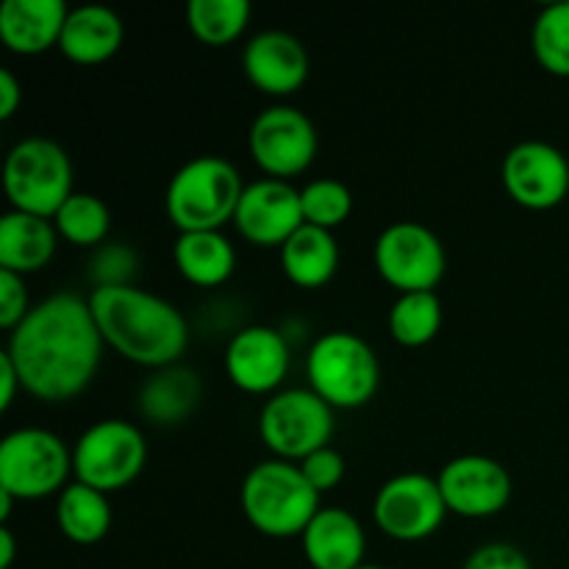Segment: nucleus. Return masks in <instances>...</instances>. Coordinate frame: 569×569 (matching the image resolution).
<instances>
[{
  "label": "nucleus",
  "mask_w": 569,
  "mask_h": 569,
  "mask_svg": "<svg viewBox=\"0 0 569 569\" xmlns=\"http://www.w3.org/2000/svg\"><path fill=\"white\" fill-rule=\"evenodd\" d=\"M103 345L89 300L56 292L28 311L3 353L20 372L22 392L44 403H67L92 383Z\"/></svg>",
  "instance_id": "1"
},
{
  "label": "nucleus",
  "mask_w": 569,
  "mask_h": 569,
  "mask_svg": "<svg viewBox=\"0 0 569 569\" xmlns=\"http://www.w3.org/2000/svg\"><path fill=\"white\" fill-rule=\"evenodd\" d=\"M148 465V442L133 422L111 417L98 420L72 445L76 481L98 492H120L142 476Z\"/></svg>",
  "instance_id": "8"
},
{
  "label": "nucleus",
  "mask_w": 569,
  "mask_h": 569,
  "mask_svg": "<svg viewBox=\"0 0 569 569\" xmlns=\"http://www.w3.org/2000/svg\"><path fill=\"white\" fill-rule=\"evenodd\" d=\"M242 67L248 81L259 92L272 98H287L295 94L306 83L311 70L309 53L303 42L289 31H261L244 44Z\"/></svg>",
  "instance_id": "17"
},
{
  "label": "nucleus",
  "mask_w": 569,
  "mask_h": 569,
  "mask_svg": "<svg viewBox=\"0 0 569 569\" xmlns=\"http://www.w3.org/2000/svg\"><path fill=\"white\" fill-rule=\"evenodd\" d=\"M376 270L389 287L403 292H433L448 272V253L437 233L415 220L383 228L376 239Z\"/></svg>",
  "instance_id": "10"
},
{
  "label": "nucleus",
  "mask_w": 569,
  "mask_h": 569,
  "mask_svg": "<svg viewBox=\"0 0 569 569\" xmlns=\"http://www.w3.org/2000/svg\"><path fill=\"white\" fill-rule=\"evenodd\" d=\"M339 242L333 231L303 226L283 242L281 270L295 287L320 289L337 276Z\"/></svg>",
  "instance_id": "23"
},
{
  "label": "nucleus",
  "mask_w": 569,
  "mask_h": 569,
  "mask_svg": "<svg viewBox=\"0 0 569 569\" xmlns=\"http://www.w3.org/2000/svg\"><path fill=\"white\" fill-rule=\"evenodd\" d=\"M59 244L53 220L9 209L0 217V270L31 276L50 264Z\"/></svg>",
  "instance_id": "21"
},
{
  "label": "nucleus",
  "mask_w": 569,
  "mask_h": 569,
  "mask_svg": "<svg viewBox=\"0 0 569 569\" xmlns=\"http://www.w3.org/2000/svg\"><path fill=\"white\" fill-rule=\"evenodd\" d=\"M3 189L11 209L53 220L72 189L70 153L48 137H26L6 153Z\"/></svg>",
  "instance_id": "6"
},
{
  "label": "nucleus",
  "mask_w": 569,
  "mask_h": 569,
  "mask_svg": "<svg viewBox=\"0 0 569 569\" xmlns=\"http://www.w3.org/2000/svg\"><path fill=\"white\" fill-rule=\"evenodd\" d=\"M17 559V539L9 526H0V569H11Z\"/></svg>",
  "instance_id": "37"
},
{
  "label": "nucleus",
  "mask_w": 569,
  "mask_h": 569,
  "mask_svg": "<svg viewBox=\"0 0 569 569\" xmlns=\"http://www.w3.org/2000/svg\"><path fill=\"white\" fill-rule=\"evenodd\" d=\"M237 231L256 248H283L295 231L306 226L300 189L278 178L248 183L233 217Z\"/></svg>",
  "instance_id": "15"
},
{
  "label": "nucleus",
  "mask_w": 569,
  "mask_h": 569,
  "mask_svg": "<svg viewBox=\"0 0 569 569\" xmlns=\"http://www.w3.org/2000/svg\"><path fill=\"white\" fill-rule=\"evenodd\" d=\"M67 14L64 0H6L0 6V42L17 56L59 48Z\"/></svg>",
  "instance_id": "19"
},
{
  "label": "nucleus",
  "mask_w": 569,
  "mask_h": 569,
  "mask_svg": "<svg viewBox=\"0 0 569 569\" xmlns=\"http://www.w3.org/2000/svg\"><path fill=\"white\" fill-rule=\"evenodd\" d=\"M250 156L256 164L278 181L300 176L317 159V128L306 111L295 106H270L250 126Z\"/></svg>",
  "instance_id": "12"
},
{
  "label": "nucleus",
  "mask_w": 569,
  "mask_h": 569,
  "mask_svg": "<svg viewBox=\"0 0 569 569\" xmlns=\"http://www.w3.org/2000/svg\"><path fill=\"white\" fill-rule=\"evenodd\" d=\"M309 389L333 411L361 409L381 387V365L367 339L353 331H328L315 339L306 356Z\"/></svg>",
  "instance_id": "5"
},
{
  "label": "nucleus",
  "mask_w": 569,
  "mask_h": 569,
  "mask_svg": "<svg viewBox=\"0 0 569 569\" xmlns=\"http://www.w3.org/2000/svg\"><path fill=\"white\" fill-rule=\"evenodd\" d=\"M531 50L545 72L569 78V0L539 9L531 28Z\"/></svg>",
  "instance_id": "29"
},
{
  "label": "nucleus",
  "mask_w": 569,
  "mask_h": 569,
  "mask_svg": "<svg viewBox=\"0 0 569 569\" xmlns=\"http://www.w3.org/2000/svg\"><path fill=\"white\" fill-rule=\"evenodd\" d=\"M137 264L139 259L131 248H126L122 242H111V244H103V248L92 256L89 278L94 281V289L128 287V283H133Z\"/></svg>",
  "instance_id": "31"
},
{
  "label": "nucleus",
  "mask_w": 569,
  "mask_h": 569,
  "mask_svg": "<svg viewBox=\"0 0 569 569\" xmlns=\"http://www.w3.org/2000/svg\"><path fill=\"white\" fill-rule=\"evenodd\" d=\"M203 398V383L183 365L156 370L139 389V411L153 426H178L187 420Z\"/></svg>",
  "instance_id": "22"
},
{
  "label": "nucleus",
  "mask_w": 569,
  "mask_h": 569,
  "mask_svg": "<svg viewBox=\"0 0 569 569\" xmlns=\"http://www.w3.org/2000/svg\"><path fill=\"white\" fill-rule=\"evenodd\" d=\"M356 569H387V567H378V565H361V567H356Z\"/></svg>",
  "instance_id": "39"
},
{
  "label": "nucleus",
  "mask_w": 569,
  "mask_h": 569,
  "mask_svg": "<svg viewBox=\"0 0 569 569\" xmlns=\"http://www.w3.org/2000/svg\"><path fill=\"white\" fill-rule=\"evenodd\" d=\"M259 437L276 459L300 465L331 445L333 409L311 389H283L261 406Z\"/></svg>",
  "instance_id": "9"
},
{
  "label": "nucleus",
  "mask_w": 569,
  "mask_h": 569,
  "mask_svg": "<svg viewBox=\"0 0 569 569\" xmlns=\"http://www.w3.org/2000/svg\"><path fill=\"white\" fill-rule=\"evenodd\" d=\"M500 181L517 206L528 211H550L565 203L569 194V161L556 144L526 139L506 153Z\"/></svg>",
  "instance_id": "13"
},
{
  "label": "nucleus",
  "mask_w": 569,
  "mask_h": 569,
  "mask_svg": "<svg viewBox=\"0 0 569 569\" xmlns=\"http://www.w3.org/2000/svg\"><path fill=\"white\" fill-rule=\"evenodd\" d=\"M31 309L33 306L28 303L26 278L17 276V272L0 270V328L11 333L26 320Z\"/></svg>",
  "instance_id": "32"
},
{
  "label": "nucleus",
  "mask_w": 569,
  "mask_h": 569,
  "mask_svg": "<svg viewBox=\"0 0 569 569\" xmlns=\"http://www.w3.org/2000/svg\"><path fill=\"white\" fill-rule=\"evenodd\" d=\"M122 39H126V26L120 14L109 6L89 3L70 9L59 50L76 64L92 67L109 61L122 48Z\"/></svg>",
  "instance_id": "20"
},
{
  "label": "nucleus",
  "mask_w": 569,
  "mask_h": 569,
  "mask_svg": "<svg viewBox=\"0 0 569 569\" xmlns=\"http://www.w3.org/2000/svg\"><path fill=\"white\" fill-rule=\"evenodd\" d=\"M461 569H533L528 556L509 542H489L472 550Z\"/></svg>",
  "instance_id": "34"
},
{
  "label": "nucleus",
  "mask_w": 569,
  "mask_h": 569,
  "mask_svg": "<svg viewBox=\"0 0 569 569\" xmlns=\"http://www.w3.org/2000/svg\"><path fill=\"white\" fill-rule=\"evenodd\" d=\"M250 14L248 0H189L187 26L198 42L222 48L242 37Z\"/></svg>",
  "instance_id": "27"
},
{
  "label": "nucleus",
  "mask_w": 569,
  "mask_h": 569,
  "mask_svg": "<svg viewBox=\"0 0 569 569\" xmlns=\"http://www.w3.org/2000/svg\"><path fill=\"white\" fill-rule=\"evenodd\" d=\"M53 226L76 248H98L111 231V211L98 194L72 192L53 214Z\"/></svg>",
  "instance_id": "28"
},
{
  "label": "nucleus",
  "mask_w": 569,
  "mask_h": 569,
  "mask_svg": "<svg viewBox=\"0 0 569 569\" xmlns=\"http://www.w3.org/2000/svg\"><path fill=\"white\" fill-rule=\"evenodd\" d=\"M289 342L270 326H248L226 348V372L248 395H276L289 372Z\"/></svg>",
  "instance_id": "16"
},
{
  "label": "nucleus",
  "mask_w": 569,
  "mask_h": 569,
  "mask_svg": "<svg viewBox=\"0 0 569 569\" xmlns=\"http://www.w3.org/2000/svg\"><path fill=\"white\" fill-rule=\"evenodd\" d=\"M70 476H76L72 450L48 428H17L0 442V489L17 500L59 498Z\"/></svg>",
  "instance_id": "7"
},
{
  "label": "nucleus",
  "mask_w": 569,
  "mask_h": 569,
  "mask_svg": "<svg viewBox=\"0 0 569 569\" xmlns=\"http://www.w3.org/2000/svg\"><path fill=\"white\" fill-rule=\"evenodd\" d=\"M445 311L437 292H403L389 309V333L403 348H422L433 342L442 328Z\"/></svg>",
  "instance_id": "26"
},
{
  "label": "nucleus",
  "mask_w": 569,
  "mask_h": 569,
  "mask_svg": "<svg viewBox=\"0 0 569 569\" xmlns=\"http://www.w3.org/2000/svg\"><path fill=\"white\" fill-rule=\"evenodd\" d=\"M303 556L315 569H356L365 565L367 533L356 515L339 506L317 511L300 537Z\"/></svg>",
  "instance_id": "18"
},
{
  "label": "nucleus",
  "mask_w": 569,
  "mask_h": 569,
  "mask_svg": "<svg viewBox=\"0 0 569 569\" xmlns=\"http://www.w3.org/2000/svg\"><path fill=\"white\" fill-rule=\"evenodd\" d=\"M300 470H303L306 481L311 483V487L317 489L320 495L331 492V489H337L339 483H342L345 478V459L339 450H333L331 445L322 450H317V453H311L309 459L300 461Z\"/></svg>",
  "instance_id": "33"
},
{
  "label": "nucleus",
  "mask_w": 569,
  "mask_h": 569,
  "mask_svg": "<svg viewBox=\"0 0 569 569\" xmlns=\"http://www.w3.org/2000/svg\"><path fill=\"white\" fill-rule=\"evenodd\" d=\"M14 503H17L14 495L0 489V526H9V517H11V509H14Z\"/></svg>",
  "instance_id": "38"
},
{
  "label": "nucleus",
  "mask_w": 569,
  "mask_h": 569,
  "mask_svg": "<svg viewBox=\"0 0 569 569\" xmlns=\"http://www.w3.org/2000/svg\"><path fill=\"white\" fill-rule=\"evenodd\" d=\"M448 515L439 481L422 472L389 478L372 503V520L395 542H422L433 537Z\"/></svg>",
  "instance_id": "11"
},
{
  "label": "nucleus",
  "mask_w": 569,
  "mask_h": 569,
  "mask_svg": "<svg viewBox=\"0 0 569 569\" xmlns=\"http://www.w3.org/2000/svg\"><path fill=\"white\" fill-rule=\"evenodd\" d=\"M22 103V83L17 81L14 72L9 67L0 70V120H9L14 117V111Z\"/></svg>",
  "instance_id": "35"
},
{
  "label": "nucleus",
  "mask_w": 569,
  "mask_h": 569,
  "mask_svg": "<svg viewBox=\"0 0 569 569\" xmlns=\"http://www.w3.org/2000/svg\"><path fill=\"white\" fill-rule=\"evenodd\" d=\"M244 520L270 539L303 537L320 506V492L295 461L267 459L250 467L239 492Z\"/></svg>",
  "instance_id": "3"
},
{
  "label": "nucleus",
  "mask_w": 569,
  "mask_h": 569,
  "mask_svg": "<svg viewBox=\"0 0 569 569\" xmlns=\"http://www.w3.org/2000/svg\"><path fill=\"white\" fill-rule=\"evenodd\" d=\"M450 515L467 520H487L511 503L515 481L500 461L489 456H459L448 461L437 476Z\"/></svg>",
  "instance_id": "14"
},
{
  "label": "nucleus",
  "mask_w": 569,
  "mask_h": 569,
  "mask_svg": "<svg viewBox=\"0 0 569 569\" xmlns=\"http://www.w3.org/2000/svg\"><path fill=\"white\" fill-rule=\"evenodd\" d=\"M300 206L306 226L333 231L353 211V192L337 178H317L300 189Z\"/></svg>",
  "instance_id": "30"
},
{
  "label": "nucleus",
  "mask_w": 569,
  "mask_h": 569,
  "mask_svg": "<svg viewBox=\"0 0 569 569\" xmlns=\"http://www.w3.org/2000/svg\"><path fill=\"white\" fill-rule=\"evenodd\" d=\"M89 309L103 342L126 361L150 370L181 365L189 345V326L170 300L128 283L92 289Z\"/></svg>",
  "instance_id": "2"
},
{
  "label": "nucleus",
  "mask_w": 569,
  "mask_h": 569,
  "mask_svg": "<svg viewBox=\"0 0 569 569\" xmlns=\"http://www.w3.org/2000/svg\"><path fill=\"white\" fill-rule=\"evenodd\" d=\"M248 183L222 156H194L176 170L167 183L164 211L178 233L222 231L233 222Z\"/></svg>",
  "instance_id": "4"
},
{
  "label": "nucleus",
  "mask_w": 569,
  "mask_h": 569,
  "mask_svg": "<svg viewBox=\"0 0 569 569\" xmlns=\"http://www.w3.org/2000/svg\"><path fill=\"white\" fill-rule=\"evenodd\" d=\"M172 261L194 287H220L237 270V250L222 231L178 233Z\"/></svg>",
  "instance_id": "24"
},
{
  "label": "nucleus",
  "mask_w": 569,
  "mask_h": 569,
  "mask_svg": "<svg viewBox=\"0 0 569 569\" xmlns=\"http://www.w3.org/2000/svg\"><path fill=\"white\" fill-rule=\"evenodd\" d=\"M22 389L20 372L11 365V359L6 353H0V411H9L14 403L17 392Z\"/></svg>",
  "instance_id": "36"
},
{
  "label": "nucleus",
  "mask_w": 569,
  "mask_h": 569,
  "mask_svg": "<svg viewBox=\"0 0 569 569\" xmlns=\"http://www.w3.org/2000/svg\"><path fill=\"white\" fill-rule=\"evenodd\" d=\"M111 522H114V511H111L109 495L87 483H67L64 492L56 498V526L61 537L70 542L83 545V548L103 542L111 531Z\"/></svg>",
  "instance_id": "25"
}]
</instances>
